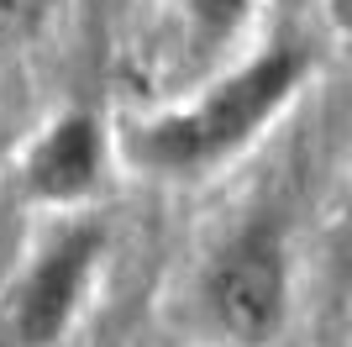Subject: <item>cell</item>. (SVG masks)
Listing matches in <instances>:
<instances>
[{
  "label": "cell",
  "mask_w": 352,
  "mask_h": 347,
  "mask_svg": "<svg viewBox=\"0 0 352 347\" xmlns=\"http://www.w3.org/2000/svg\"><path fill=\"white\" fill-rule=\"evenodd\" d=\"M179 16H184V32H190L200 48H221L236 43L242 27L252 21L258 0H174Z\"/></svg>",
  "instance_id": "cell-5"
},
{
  "label": "cell",
  "mask_w": 352,
  "mask_h": 347,
  "mask_svg": "<svg viewBox=\"0 0 352 347\" xmlns=\"http://www.w3.org/2000/svg\"><path fill=\"white\" fill-rule=\"evenodd\" d=\"M43 0H0V37H21L37 21Z\"/></svg>",
  "instance_id": "cell-6"
},
{
  "label": "cell",
  "mask_w": 352,
  "mask_h": 347,
  "mask_svg": "<svg viewBox=\"0 0 352 347\" xmlns=\"http://www.w3.org/2000/svg\"><path fill=\"white\" fill-rule=\"evenodd\" d=\"M326 27H331V37H342V43H352V0H326Z\"/></svg>",
  "instance_id": "cell-7"
},
{
  "label": "cell",
  "mask_w": 352,
  "mask_h": 347,
  "mask_svg": "<svg viewBox=\"0 0 352 347\" xmlns=\"http://www.w3.org/2000/svg\"><path fill=\"white\" fill-rule=\"evenodd\" d=\"M289 305L294 263L279 211H252L195 269V316L216 347H279Z\"/></svg>",
  "instance_id": "cell-2"
},
{
  "label": "cell",
  "mask_w": 352,
  "mask_h": 347,
  "mask_svg": "<svg viewBox=\"0 0 352 347\" xmlns=\"http://www.w3.org/2000/svg\"><path fill=\"white\" fill-rule=\"evenodd\" d=\"M316 74V53L300 37H274L200 95L116 127V158L158 185H195L242 158Z\"/></svg>",
  "instance_id": "cell-1"
},
{
  "label": "cell",
  "mask_w": 352,
  "mask_h": 347,
  "mask_svg": "<svg viewBox=\"0 0 352 347\" xmlns=\"http://www.w3.org/2000/svg\"><path fill=\"white\" fill-rule=\"evenodd\" d=\"M111 147H116V132H105V121L95 111H79V105H74V111H58L21 147L16 185H21V195H27L32 205L74 216V211H85L105 189Z\"/></svg>",
  "instance_id": "cell-4"
},
{
  "label": "cell",
  "mask_w": 352,
  "mask_h": 347,
  "mask_svg": "<svg viewBox=\"0 0 352 347\" xmlns=\"http://www.w3.org/2000/svg\"><path fill=\"white\" fill-rule=\"evenodd\" d=\"M347 263H352V189H347Z\"/></svg>",
  "instance_id": "cell-8"
},
{
  "label": "cell",
  "mask_w": 352,
  "mask_h": 347,
  "mask_svg": "<svg viewBox=\"0 0 352 347\" xmlns=\"http://www.w3.org/2000/svg\"><path fill=\"white\" fill-rule=\"evenodd\" d=\"M105 269V227L63 221L32 247L21 274L0 295V321L21 347H58L79 326L89 289Z\"/></svg>",
  "instance_id": "cell-3"
},
{
  "label": "cell",
  "mask_w": 352,
  "mask_h": 347,
  "mask_svg": "<svg viewBox=\"0 0 352 347\" xmlns=\"http://www.w3.org/2000/svg\"><path fill=\"white\" fill-rule=\"evenodd\" d=\"M0 347H21V342L11 337V326H6V321H0Z\"/></svg>",
  "instance_id": "cell-9"
}]
</instances>
